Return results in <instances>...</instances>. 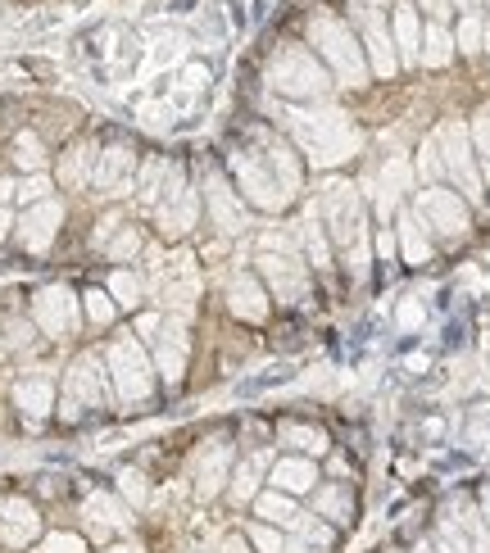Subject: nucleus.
Segmentation results:
<instances>
[{"label":"nucleus","instance_id":"f257e3e1","mask_svg":"<svg viewBox=\"0 0 490 553\" xmlns=\"http://www.w3.org/2000/svg\"><path fill=\"white\" fill-rule=\"evenodd\" d=\"M295 372H291V363H277V368H268L263 377H254V381H241L236 386V395H259V390H268V386H282V381H291Z\"/></svg>","mask_w":490,"mask_h":553},{"label":"nucleus","instance_id":"7ed1b4c3","mask_svg":"<svg viewBox=\"0 0 490 553\" xmlns=\"http://www.w3.org/2000/svg\"><path fill=\"white\" fill-rule=\"evenodd\" d=\"M318 508H323L331 521H345L349 517V512H345V494H340V490H327L323 499H318Z\"/></svg>","mask_w":490,"mask_h":553},{"label":"nucleus","instance_id":"f03ea898","mask_svg":"<svg viewBox=\"0 0 490 553\" xmlns=\"http://www.w3.org/2000/svg\"><path fill=\"white\" fill-rule=\"evenodd\" d=\"M277 481H282L286 490H305L309 481H314V467H305V463H282V467H277Z\"/></svg>","mask_w":490,"mask_h":553},{"label":"nucleus","instance_id":"20e7f679","mask_svg":"<svg viewBox=\"0 0 490 553\" xmlns=\"http://www.w3.org/2000/svg\"><path fill=\"white\" fill-rule=\"evenodd\" d=\"M259 512H263V517H277V521H286V517H291V503H286V499H272V494H268V499L259 503Z\"/></svg>","mask_w":490,"mask_h":553}]
</instances>
